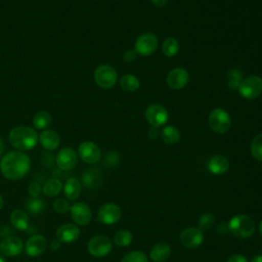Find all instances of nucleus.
<instances>
[{
  "mask_svg": "<svg viewBox=\"0 0 262 262\" xmlns=\"http://www.w3.org/2000/svg\"><path fill=\"white\" fill-rule=\"evenodd\" d=\"M31 168V160L24 151L12 150L4 155L0 161V171L8 180L23 178Z\"/></svg>",
  "mask_w": 262,
  "mask_h": 262,
  "instance_id": "nucleus-1",
  "label": "nucleus"
},
{
  "mask_svg": "<svg viewBox=\"0 0 262 262\" xmlns=\"http://www.w3.org/2000/svg\"><path fill=\"white\" fill-rule=\"evenodd\" d=\"M9 143L19 151L34 148L39 141V135L29 126H18L10 130L8 134Z\"/></svg>",
  "mask_w": 262,
  "mask_h": 262,
  "instance_id": "nucleus-2",
  "label": "nucleus"
},
{
  "mask_svg": "<svg viewBox=\"0 0 262 262\" xmlns=\"http://www.w3.org/2000/svg\"><path fill=\"white\" fill-rule=\"evenodd\" d=\"M256 224L254 220L244 214L233 216L228 222V230L236 237L248 238L255 232Z\"/></svg>",
  "mask_w": 262,
  "mask_h": 262,
  "instance_id": "nucleus-3",
  "label": "nucleus"
},
{
  "mask_svg": "<svg viewBox=\"0 0 262 262\" xmlns=\"http://www.w3.org/2000/svg\"><path fill=\"white\" fill-rule=\"evenodd\" d=\"M208 123L214 132L223 134L229 130L231 126V118L225 110L217 107L212 110L209 114Z\"/></svg>",
  "mask_w": 262,
  "mask_h": 262,
  "instance_id": "nucleus-4",
  "label": "nucleus"
},
{
  "mask_svg": "<svg viewBox=\"0 0 262 262\" xmlns=\"http://www.w3.org/2000/svg\"><path fill=\"white\" fill-rule=\"evenodd\" d=\"M94 81L100 88H112L118 81V73L110 64H100L94 71Z\"/></svg>",
  "mask_w": 262,
  "mask_h": 262,
  "instance_id": "nucleus-5",
  "label": "nucleus"
},
{
  "mask_svg": "<svg viewBox=\"0 0 262 262\" xmlns=\"http://www.w3.org/2000/svg\"><path fill=\"white\" fill-rule=\"evenodd\" d=\"M237 91L245 99H255L262 93V79L258 76H250L242 80Z\"/></svg>",
  "mask_w": 262,
  "mask_h": 262,
  "instance_id": "nucleus-6",
  "label": "nucleus"
},
{
  "mask_svg": "<svg viewBox=\"0 0 262 262\" xmlns=\"http://www.w3.org/2000/svg\"><path fill=\"white\" fill-rule=\"evenodd\" d=\"M113 245L111 239L105 235H95L87 244V250L93 257H105L112 251Z\"/></svg>",
  "mask_w": 262,
  "mask_h": 262,
  "instance_id": "nucleus-7",
  "label": "nucleus"
},
{
  "mask_svg": "<svg viewBox=\"0 0 262 262\" xmlns=\"http://www.w3.org/2000/svg\"><path fill=\"white\" fill-rule=\"evenodd\" d=\"M158 38L152 33H144L137 37L134 45V49L137 54L142 56H148L152 54L158 48Z\"/></svg>",
  "mask_w": 262,
  "mask_h": 262,
  "instance_id": "nucleus-8",
  "label": "nucleus"
},
{
  "mask_svg": "<svg viewBox=\"0 0 262 262\" xmlns=\"http://www.w3.org/2000/svg\"><path fill=\"white\" fill-rule=\"evenodd\" d=\"M145 118L151 127L160 128L162 126H165L168 122L169 114L165 106L155 103L146 108Z\"/></svg>",
  "mask_w": 262,
  "mask_h": 262,
  "instance_id": "nucleus-9",
  "label": "nucleus"
},
{
  "mask_svg": "<svg viewBox=\"0 0 262 262\" xmlns=\"http://www.w3.org/2000/svg\"><path fill=\"white\" fill-rule=\"evenodd\" d=\"M121 209L115 203H104L98 210L97 219L106 225L117 223L121 218Z\"/></svg>",
  "mask_w": 262,
  "mask_h": 262,
  "instance_id": "nucleus-10",
  "label": "nucleus"
},
{
  "mask_svg": "<svg viewBox=\"0 0 262 262\" xmlns=\"http://www.w3.org/2000/svg\"><path fill=\"white\" fill-rule=\"evenodd\" d=\"M78 156L87 164H95L101 159V150L96 143L84 141L78 147Z\"/></svg>",
  "mask_w": 262,
  "mask_h": 262,
  "instance_id": "nucleus-11",
  "label": "nucleus"
},
{
  "mask_svg": "<svg viewBox=\"0 0 262 262\" xmlns=\"http://www.w3.org/2000/svg\"><path fill=\"white\" fill-rule=\"evenodd\" d=\"M55 162L61 171H71L78 163V154L72 147H63L57 152Z\"/></svg>",
  "mask_w": 262,
  "mask_h": 262,
  "instance_id": "nucleus-12",
  "label": "nucleus"
},
{
  "mask_svg": "<svg viewBox=\"0 0 262 262\" xmlns=\"http://www.w3.org/2000/svg\"><path fill=\"white\" fill-rule=\"evenodd\" d=\"M179 239L182 246L188 249H194L202 245L204 241V233L198 227H188L181 231Z\"/></svg>",
  "mask_w": 262,
  "mask_h": 262,
  "instance_id": "nucleus-13",
  "label": "nucleus"
},
{
  "mask_svg": "<svg viewBox=\"0 0 262 262\" xmlns=\"http://www.w3.org/2000/svg\"><path fill=\"white\" fill-rule=\"evenodd\" d=\"M71 217L74 222L78 225H87L91 221L92 213L90 207L84 202H78L71 206L70 208Z\"/></svg>",
  "mask_w": 262,
  "mask_h": 262,
  "instance_id": "nucleus-14",
  "label": "nucleus"
},
{
  "mask_svg": "<svg viewBox=\"0 0 262 262\" xmlns=\"http://www.w3.org/2000/svg\"><path fill=\"white\" fill-rule=\"evenodd\" d=\"M189 81V74L183 68H175L171 70L166 78L167 85L171 89L179 90L184 88Z\"/></svg>",
  "mask_w": 262,
  "mask_h": 262,
  "instance_id": "nucleus-15",
  "label": "nucleus"
},
{
  "mask_svg": "<svg viewBox=\"0 0 262 262\" xmlns=\"http://www.w3.org/2000/svg\"><path fill=\"white\" fill-rule=\"evenodd\" d=\"M24 250V243L23 241L14 235L7 236L2 239L0 243V252L4 256L8 257H15L18 256Z\"/></svg>",
  "mask_w": 262,
  "mask_h": 262,
  "instance_id": "nucleus-16",
  "label": "nucleus"
},
{
  "mask_svg": "<svg viewBox=\"0 0 262 262\" xmlns=\"http://www.w3.org/2000/svg\"><path fill=\"white\" fill-rule=\"evenodd\" d=\"M47 247L46 238L41 234H35L28 238L25 245V252L30 257L41 256Z\"/></svg>",
  "mask_w": 262,
  "mask_h": 262,
  "instance_id": "nucleus-17",
  "label": "nucleus"
},
{
  "mask_svg": "<svg viewBox=\"0 0 262 262\" xmlns=\"http://www.w3.org/2000/svg\"><path fill=\"white\" fill-rule=\"evenodd\" d=\"M80 229L73 223H66L56 230V238L60 243L71 244L76 242L80 236Z\"/></svg>",
  "mask_w": 262,
  "mask_h": 262,
  "instance_id": "nucleus-18",
  "label": "nucleus"
},
{
  "mask_svg": "<svg viewBox=\"0 0 262 262\" xmlns=\"http://www.w3.org/2000/svg\"><path fill=\"white\" fill-rule=\"evenodd\" d=\"M39 141L45 149L54 150L60 144V137L55 131L45 129L39 134Z\"/></svg>",
  "mask_w": 262,
  "mask_h": 262,
  "instance_id": "nucleus-19",
  "label": "nucleus"
},
{
  "mask_svg": "<svg viewBox=\"0 0 262 262\" xmlns=\"http://www.w3.org/2000/svg\"><path fill=\"white\" fill-rule=\"evenodd\" d=\"M229 169V162L228 160L221 156L217 155L212 157L208 162V170L214 175H221L227 172Z\"/></svg>",
  "mask_w": 262,
  "mask_h": 262,
  "instance_id": "nucleus-20",
  "label": "nucleus"
},
{
  "mask_svg": "<svg viewBox=\"0 0 262 262\" xmlns=\"http://www.w3.org/2000/svg\"><path fill=\"white\" fill-rule=\"evenodd\" d=\"M171 255V248L166 243L156 244L149 253V257L154 262H164Z\"/></svg>",
  "mask_w": 262,
  "mask_h": 262,
  "instance_id": "nucleus-21",
  "label": "nucleus"
},
{
  "mask_svg": "<svg viewBox=\"0 0 262 262\" xmlns=\"http://www.w3.org/2000/svg\"><path fill=\"white\" fill-rule=\"evenodd\" d=\"M81 190L82 185L77 178H69L63 185L64 195L70 201H76L80 196Z\"/></svg>",
  "mask_w": 262,
  "mask_h": 262,
  "instance_id": "nucleus-22",
  "label": "nucleus"
},
{
  "mask_svg": "<svg viewBox=\"0 0 262 262\" xmlns=\"http://www.w3.org/2000/svg\"><path fill=\"white\" fill-rule=\"evenodd\" d=\"M10 222L17 230H26L29 226V216L21 209H15L10 215Z\"/></svg>",
  "mask_w": 262,
  "mask_h": 262,
  "instance_id": "nucleus-23",
  "label": "nucleus"
},
{
  "mask_svg": "<svg viewBox=\"0 0 262 262\" xmlns=\"http://www.w3.org/2000/svg\"><path fill=\"white\" fill-rule=\"evenodd\" d=\"M161 138L165 143L172 145L180 140V132L176 127L167 125L161 131Z\"/></svg>",
  "mask_w": 262,
  "mask_h": 262,
  "instance_id": "nucleus-24",
  "label": "nucleus"
},
{
  "mask_svg": "<svg viewBox=\"0 0 262 262\" xmlns=\"http://www.w3.org/2000/svg\"><path fill=\"white\" fill-rule=\"evenodd\" d=\"M119 83H120L121 88L127 92H134L140 86V82H139L138 78L132 74H127V75L122 76L120 78Z\"/></svg>",
  "mask_w": 262,
  "mask_h": 262,
  "instance_id": "nucleus-25",
  "label": "nucleus"
},
{
  "mask_svg": "<svg viewBox=\"0 0 262 262\" xmlns=\"http://www.w3.org/2000/svg\"><path fill=\"white\" fill-rule=\"evenodd\" d=\"M62 189V183L57 178H50L46 180L42 187V191L47 196H55Z\"/></svg>",
  "mask_w": 262,
  "mask_h": 262,
  "instance_id": "nucleus-26",
  "label": "nucleus"
},
{
  "mask_svg": "<svg viewBox=\"0 0 262 262\" xmlns=\"http://www.w3.org/2000/svg\"><path fill=\"white\" fill-rule=\"evenodd\" d=\"M162 51L165 56L173 57L179 51V43L173 37H168L162 43Z\"/></svg>",
  "mask_w": 262,
  "mask_h": 262,
  "instance_id": "nucleus-27",
  "label": "nucleus"
},
{
  "mask_svg": "<svg viewBox=\"0 0 262 262\" xmlns=\"http://www.w3.org/2000/svg\"><path fill=\"white\" fill-rule=\"evenodd\" d=\"M51 124V116L49 113L41 111L33 117V125L35 128L45 130Z\"/></svg>",
  "mask_w": 262,
  "mask_h": 262,
  "instance_id": "nucleus-28",
  "label": "nucleus"
},
{
  "mask_svg": "<svg viewBox=\"0 0 262 262\" xmlns=\"http://www.w3.org/2000/svg\"><path fill=\"white\" fill-rule=\"evenodd\" d=\"M132 233L127 229L118 230L114 235V243L118 247H128L132 243Z\"/></svg>",
  "mask_w": 262,
  "mask_h": 262,
  "instance_id": "nucleus-29",
  "label": "nucleus"
},
{
  "mask_svg": "<svg viewBox=\"0 0 262 262\" xmlns=\"http://www.w3.org/2000/svg\"><path fill=\"white\" fill-rule=\"evenodd\" d=\"M242 80H243V73L239 70L232 69L228 72L226 82H227V85L230 89H232V90L236 89L237 90Z\"/></svg>",
  "mask_w": 262,
  "mask_h": 262,
  "instance_id": "nucleus-30",
  "label": "nucleus"
},
{
  "mask_svg": "<svg viewBox=\"0 0 262 262\" xmlns=\"http://www.w3.org/2000/svg\"><path fill=\"white\" fill-rule=\"evenodd\" d=\"M251 154L256 160L262 161V133L256 135L252 140Z\"/></svg>",
  "mask_w": 262,
  "mask_h": 262,
  "instance_id": "nucleus-31",
  "label": "nucleus"
},
{
  "mask_svg": "<svg viewBox=\"0 0 262 262\" xmlns=\"http://www.w3.org/2000/svg\"><path fill=\"white\" fill-rule=\"evenodd\" d=\"M27 208L30 213L32 214H39L43 212L45 208V203L43 200L39 198H31L27 202Z\"/></svg>",
  "mask_w": 262,
  "mask_h": 262,
  "instance_id": "nucleus-32",
  "label": "nucleus"
},
{
  "mask_svg": "<svg viewBox=\"0 0 262 262\" xmlns=\"http://www.w3.org/2000/svg\"><path fill=\"white\" fill-rule=\"evenodd\" d=\"M121 262H147V256L141 251H132L126 254Z\"/></svg>",
  "mask_w": 262,
  "mask_h": 262,
  "instance_id": "nucleus-33",
  "label": "nucleus"
},
{
  "mask_svg": "<svg viewBox=\"0 0 262 262\" xmlns=\"http://www.w3.org/2000/svg\"><path fill=\"white\" fill-rule=\"evenodd\" d=\"M215 222V217L213 214L211 213H205L203 214L200 219H199V223H198V228L201 229L202 231L208 230L209 228L212 227V225Z\"/></svg>",
  "mask_w": 262,
  "mask_h": 262,
  "instance_id": "nucleus-34",
  "label": "nucleus"
},
{
  "mask_svg": "<svg viewBox=\"0 0 262 262\" xmlns=\"http://www.w3.org/2000/svg\"><path fill=\"white\" fill-rule=\"evenodd\" d=\"M96 171L95 170H87L83 176H82V182L83 184L88 187V188H92L96 185L97 183V180H98V175L97 173H95Z\"/></svg>",
  "mask_w": 262,
  "mask_h": 262,
  "instance_id": "nucleus-35",
  "label": "nucleus"
},
{
  "mask_svg": "<svg viewBox=\"0 0 262 262\" xmlns=\"http://www.w3.org/2000/svg\"><path fill=\"white\" fill-rule=\"evenodd\" d=\"M70 208H71V206H70L69 202L62 198L55 200L53 203L54 211L59 214H66L68 211H70Z\"/></svg>",
  "mask_w": 262,
  "mask_h": 262,
  "instance_id": "nucleus-36",
  "label": "nucleus"
},
{
  "mask_svg": "<svg viewBox=\"0 0 262 262\" xmlns=\"http://www.w3.org/2000/svg\"><path fill=\"white\" fill-rule=\"evenodd\" d=\"M42 191V187L38 182H32L28 186V192L32 198H38L40 196V193Z\"/></svg>",
  "mask_w": 262,
  "mask_h": 262,
  "instance_id": "nucleus-37",
  "label": "nucleus"
},
{
  "mask_svg": "<svg viewBox=\"0 0 262 262\" xmlns=\"http://www.w3.org/2000/svg\"><path fill=\"white\" fill-rule=\"evenodd\" d=\"M137 56V52L135 51V49H130V50H127L124 55H123V59L126 61V62H132Z\"/></svg>",
  "mask_w": 262,
  "mask_h": 262,
  "instance_id": "nucleus-38",
  "label": "nucleus"
},
{
  "mask_svg": "<svg viewBox=\"0 0 262 262\" xmlns=\"http://www.w3.org/2000/svg\"><path fill=\"white\" fill-rule=\"evenodd\" d=\"M227 262H248V259L243 255L233 254L228 258Z\"/></svg>",
  "mask_w": 262,
  "mask_h": 262,
  "instance_id": "nucleus-39",
  "label": "nucleus"
},
{
  "mask_svg": "<svg viewBox=\"0 0 262 262\" xmlns=\"http://www.w3.org/2000/svg\"><path fill=\"white\" fill-rule=\"evenodd\" d=\"M152 2V4L157 7H164L166 6L168 0H150Z\"/></svg>",
  "mask_w": 262,
  "mask_h": 262,
  "instance_id": "nucleus-40",
  "label": "nucleus"
},
{
  "mask_svg": "<svg viewBox=\"0 0 262 262\" xmlns=\"http://www.w3.org/2000/svg\"><path fill=\"white\" fill-rule=\"evenodd\" d=\"M148 135L151 139H156L159 135V131H158V128H155V127H151L149 132H148Z\"/></svg>",
  "mask_w": 262,
  "mask_h": 262,
  "instance_id": "nucleus-41",
  "label": "nucleus"
},
{
  "mask_svg": "<svg viewBox=\"0 0 262 262\" xmlns=\"http://www.w3.org/2000/svg\"><path fill=\"white\" fill-rule=\"evenodd\" d=\"M59 247H60V242H59L57 238H56V239H53V241L51 242V244H50V249L53 250V251L58 250Z\"/></svg>",
  "mask_w": 262,
  "mask_h": 262,
  "instance_id": "nucleus-42",
  "label": "nucleus"
},
{
  "mask_svg": "<svg viewBox=\"0 0 262 262\" xmlns=\"http://www.w3.org/2000/svg\"><path fill=\"white\" fill-rule=\"evenodd\" d=\"M251 262H262V255H257V256L253 257Z\"/></svg>",
  "mask_w": 262,
  "mask_h": 262,
  "instance_id": "nucleus-43",
  "label": "nucleus"
},
{
  "mask_svg": "<svg viewBox=\"0 0 262 262\" xmlns=\"http://www.w3.org/2000/svg\"><path fill=\"white\" fill-rule=\"evenodd\" d=\"M3 151H4V143H3V140L0 138V157L2 156Z\"/></svg>",
  "mask_w": 262,
  "mask_h": 262,
  "instance_id": "nucleus-44",
  "label": "nucleus"
},
{
  "mask_svg": "<svg viewBox=\"0 0 262 262\" xmlns=\"http://www.w3.org/2000/svg\"><path fill=\"white\" fill-rule=\"evenodd\" d=\"M3 205H4V200H3V198H2V195L0 194V210L2 209V207H3Z\"/></svg>",
  "mask_w": 262,
  "mask_h": 262,
  "instance_id": "nucleus-45",
  "label": "nucleus"
},
{
  "mask_svg": "<svg viewBox=\"0 0 262 262\" xmlns=\"http://www.w3.org/2000/svg\"><path fill=\"white\" fill-rule=\"evenodd\" d=\"M258 228H259V232H260V234H261V236H262V220L260 221Z\"/></svg>",
  "mask_w": 262,
  "mask_h": 262,
  "instance_id": "nucleus-46",
  "label": "nucleus"
},
{
  "mask_svg": "<svg viewBox=\"0 0 262 262\" xmlns=\"http://www.w3.org/2000/svg\"><path fill=\"white\" fill-rule=\"evenodd\" d=\"M0 262H6V260H5L4 256H3V254H2V255L0 254Z\"/></svg>",
  "mask_w": 262,
  "mask_h": 262,
  "instance_id": "nucleus-47",
  "label": "nucleus"
}]
</instances>
